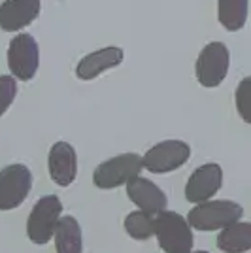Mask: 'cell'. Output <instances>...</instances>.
Masks as SVG:
<instances>
[{
    "label": "cell",
    "instance_id": "obj_1",
    "mask_svg": "<svg viewBox=\"0 0 251 253\" xmlns=\"http://www.w3.org/2000/svg\"><path fill=\"white\" fill-rule=\"evenodd\" d=\"M242 215L244 208L240 202L230 199H209L206 202L195 204L185 215V219L193 231L213 232L240 221Z\"/></svg>",
    "mask_w": 251,
    "mask_h": 253
},
{
    "label": "cell",
    "instance_id": "obj_2",
    "mask_svg": "<svg viewBox=\"0 0 251 253\" xmlns=\"http://www.w3.org/2000/svg\"><path fill=\"white\" fill-rule=\"evenodd\" d=\"M161 252L191 253L195 248V234L187 219L178 211L165 210L155 215V232Z\"/></svg>",
    "mask_w": 251,
    "mask_h": 253
},
{
    "label": "cell",
    "instance_id": "obj_3",
    "mask_svg": "<svg viewBox=\"0 0 251 253\" xmlns=\"http://www.w3.org/2000/svg\"><path fill=\"white\" fill-rule=\"evenodd\" d=\"M61 215H63V202L57 195H45L38 199L27 217V238L36 246L49 244Z\"/></svg>",
    "mask_w": 251,
    "mask_h": 253
},
{
    "label": "cell",
    "instance_id": "obj_4",
    "mask_svg": "<svg viewBox=\"0 0 251 253\" xmlns=\"http://www.w3.org/2000/svg\"><path fill=\"white\" fill-rule=\"evenodd\" d=\"M142 170H144L142 169V155H138L134 151L121 153V155H115V157L100 163L93 170V183L94 187L102 191L117 189V187L125 185L126 181L140 176Z\"/></svg>",
    "mask_w": 251,
    "mask_h": 253
},
{
    "label": "cell",
    "instance_id": "obj_5",
    "mask_svg": "<svg viewBox=\"0 0 251 253\" xmlns=\"http://www.w3.org/2000/svg\"><path fill=\"white\" fill-rule=\"evenodd\" d=\"M32 191V172L27 165L13 163L0 169V211L17 210Z\"/></svg>",
    "mask_w": 251,
    "mask_h": 253
},
{
    "label": "cell",
    "instance_id": "obj_6",
    "mask_svg": "<svg viewBox=\"0 0 251 253\" xmlns=\"http://www.w3.org/2000/svg\"><path fill=\"white\" fill-rule=\"evenodd\" d=\"M230 51L223 42L206 43L199 53V59L195 64L197 82L206 89L219 87L229 74Z\"/></svg>",
    "mask_w": 251,
    "mask_h": 253
},
{
    "label": "cell",
    "instance_id": "obj_7",
    "mask_svg": "<svg viewBox=\"0 0 251 253\" xmlns=\"http://www.w3.org/2000/svg\"><path fill=\"white\" fill-rule=\"evenodd\" d=\"M6 61L15 80L31 82L40 66V47L34 36L27 32H19L17 36H13L6 51Z\"/></svg>",
    "mask_w": 251,
    "mask_h": 253
},
{
    "label": "cell",
    "instance_id": "obj_8",
    "mask_svg": "<svg viewBox=\"0 0 251 253\" xmlns=\"http://www.w3.org/2000/svg\"><path fill=\"white\" fill-rule=\"evenodd\" d=\"M191 146L183 140H163L142 155V169L151 174H170L187 165Z\"/></svg>",
    "mask_w": 251,
    "mask_h": 253
},
{
    "label": "cell",
    "instance_id": "obj_9",
    "mask_svg": "<svg viewBox=\"0 0 251 253\" xmlns=\"http://www.w3.org/2000/svg\"><path fill=\"white\" fill-rule=\"evenodd\" d=\"M223 187V169L217 163L200 165L191 172L185 183V201L199 204L213 199Z\"/></svg>",
    "mask_w": 251,
    "mask_h": 253
},
{
    "label": "cell",
    "instance_id": "obj_10",
    "mask_svg": "<svg viewBox=\"0 0 251 253\" xmlns=\"http://www.w3.org/2000/svg\"><path fill=\"white\" fill-rule=\"evenodd\" d=\"M47 172L53 183L70 187L78 178V153L70 142H55L47 153Z\"/></svg>",
    "mask_w": 251,
    "mask_h": 253
},
{
    "label": "cell",
    "instance_id": "obj_11",
    "mask_svg": "<svg viewBox=\"0 0 251 253\" xmlns=\"http://www.w3.org/2000/svg\"><path fill=\"white\" fill-rule=\"evenodd\" d=\"M125 191L128 201L136 206L138 210L146 211L149 215H157L167 210L168 197L167 193L159 187L155 181L142 176H136L125 183Z\"/></svg>",
    "mask_w": 251,
    "mask_h": 253
},
{
    "label": "cell",
    "instance_id": "obj_12",
    "mask_svg": "<svg viewBox=\"0 0 251 253\" xmlns=\"http://www.w3.org/2000/svg\"><path fill=\"white\" fill-rule=\"evenodd\" d=\"M42 10V0H2L0 4V29L17 32L29 27Z\"/></svg>",
    "mask_w": 251,
    "mask_h": 253
},
{
    "label": "cell",
    "instance_id": "obj_13",
    "mask_svg": "<svg viewBox=\"0 0 251 253\" xmlns=\"http://www.w3.org/2000/svg\"><path fill=\"white\" fill-rule=\"evenodd\" d=\"M123 59H125V53L117 45H108L102 49H96L80 59V63L76 66V76L82 82H91L108 70L117 68L123 63Z\"/></svg>",
    "mask_w": 251,
    "mask_h": 253
},
{
    "label": "cell",
    "instance_id": "obj_14",
    "mask_svg": "<svg viewBox=\"0 0 251 253\" xmlns=\"http://www.w3.org/2000/svg\"><path fill=\"white\" fill-rule=\"evenodd\" d=\"M55 253H84V231L74 215H61L55 227Z\"/></svg>",
    "mask_w": 251,
    "mask_h": 253
},
{
    "label": "cell",
    "instance_id": "obj_15",
    "mask_svg": "<svg viewBox=\"0 0 251 253\" xmlns=\"http://www.w3.org/2000/svg\"><path fill=\"white\" fill-rule=\"evenodd\" d=\"M215 244L223 253H248L251 250V223L236 221L221 229Z\"/></svg>",
    "mask_w": 251,
    "mask_h": 253
},
{
    "label": "cell",
    "instance_id": "obj_16",
    "mask_svg": "<svg viewBox=\"0 0 251 253\" xmlns=\"http://www.w3.org/2000/svg\"><path fill=\"white\" fill-rule=\"evenodd\" d=\"M217 19L229 32L242 31L248 21V0H217Z\"/></svg>",
    "mask_w": 251,
    "mask_h": 253
},
{
    "label": "cell",
    "instance_id": "obj_17",
    "mask_svg": "<svg viewBox=\"0 0 251 253\" xmlns=\"http://www.w3.org/2000/svg\"><path fill=\"white\" fill-rule=\"evenodd\" d=\"M123 229H125V232L132 240L144 242V240L153 238V232H155V217L142 210L128 211L125 215V221H123Z\"/></svg>",
    "mask_w": 251,
    "mask_h": 253
},
{
    "label": "cell",
    "instance_id": "obj_18",
    "mask_svg": "<svg viewBox=\"0 0 251 253\" xmlns=\"http://www.w3.org/2000/svg\"><path fill=\"white\" fill-rule=\"evenodd\" d=\"M234 104L238 110V116L242 117V121L246 125L251 123V78L246 76L242 78V82L238 84L236 91H234Z\"/></svg>",
    "mask_w": 251,
    "mask_h": 253
},
{
    "label": "cell",
    "instance_id": "obj_19",
    "mask_svg": "<svg viewBox=\"0 0 251 253\" xmlns=\"http://www.w3.org/2000/svg\"><path fill=\"white\" fill-rule=\"evenodd\" d=\"M17 96V80L11 74L0 76V117L4 116Z\"/></svg>",
    "mask_w": 251,
    "mask_h": 253
},
{
    "label": "cell",
    "instance_id": "obj_20",
    "mask_svg": "<svg viewBox=\"0 0 251 253\" xmlns=\"http://www.w3.org/2000/svg\"><path fill=\"white\" fill-rule=\"evenodd\" d=\"M191 253H209V252H204V250H193Z\"/></svg>",
    "mask_w": 251,
    "mask_h": 253
}]
</instances>
